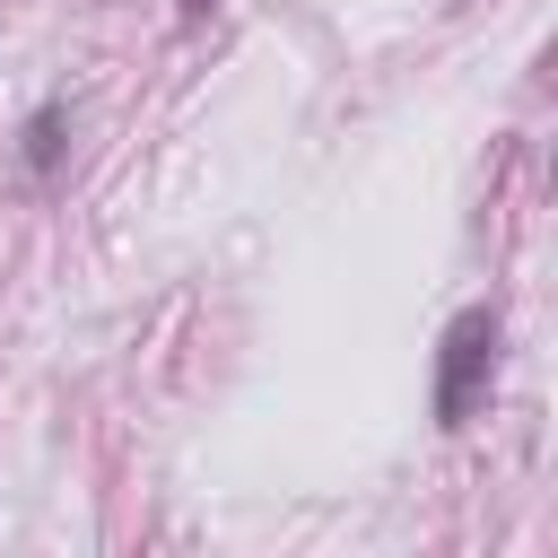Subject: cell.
Masks as SVG:
<instances>
[{"label":"cell","instance_id":"cell-1","mask_svg":"<svg viewBox=\"0 0 558 558\" xmlns=\"http://www.w3.org/2000/svg\"><path fill=\"white\" fill-rule=\"evenodd\" d=\"M497 340H506L497 305H462L445 323V340H436V427H462L480 410V392L497 375Z\"/></svg>","mask_w":558,"mask_h":558},{"label":"cell","instance_id":"cell-2","mask_svg":"<svg viewBox=\"0 0 558 558\" xmlns=\"http://www.w3.org/2000/svg\"><path fill=\"white\" fill-rule=\"evenodd\" d=\"M17 157H26V174H35V183H52V174H61V157H70V105H61V96H44V105L26 113Z\"/></svg>","mask_w":558,"mask_h":558},{"label":"cell","instance_id":"cell-3","mask_svg":"<svg viewBox=\"0 0 558 558\" xmlns=\"http://www.w3.org/2000/svg\"><path fill=\"white\" fill-rule=\"evenodd\" d=\"M209 9H218V0H174V17H183V26H201Z\"/></svg>","mask_w":558,"mask_h":558}]
</instances>
